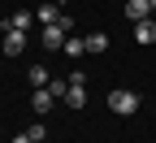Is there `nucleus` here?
Instances as JSON below:
<instances>
[{
    "instance_id": "39448f33",
    "label": "nucleus",
    "mask_w": 156,
    "mask_h": 143,
    "mask_svg": "<svg viewBox=\"0 0 156 143\" xmlns=\"http://www.w3.org/2000/svg\"><path fill=\"white\" fill-rule=\"evenodd\" d=\"M134 44H156V22H152V17H143V22H134Z\"/></svg>"
},
{
    "instance_id": "f03ea898",
    "label": "nucleus",
    "mask_w": 156,
    "mask_h": 143,
    "mask_svg": "<svg viewBox=\"0 0 156 143\" xmlns=\"http://www.w3.org/2000/svg\"><path fill=\"white\" fill-rule=\"evenodd\" d=\"M30 109H35V113H52V109H56L52 87H35V91H30Z\"/></svg>"
},
{
    "instance_id": "ddd939ff",
    "label": "nucleus",
    "mask_w": 156,
    "mask_h": 143,
    "mask_svg": "<svg viewBox=\"0 0 156 143\" xmlns=\"http://www.w3.org/2000/svg\"><path fill=\"white\" fill-rule=\"evenodd\" d=\"M48 87H52V95H56V100H65V91H69V78H52Z\"/></svg>"
},
{
    "instance_id": "9d476101",
    "label": "nucleus",
    "mask_w": 156,
    "mask_h": 143,
    "mask_svg": "<svg viewBox=\"0 0 156 143\" xmlns=\"http://www.w3.org/2000/svg\"><path fill=\"white\" fill-rule=\"evenodd\" d=\"M26 78H30V87H48V83H52L44 65H30V70H26Z\"/></svg>"
},
{
    "instance_id": "20e7f679",
    "label": "nucleus",
    "mask_w": 156,
    "mask_h": 143,
    "mask_svg": "<svg viewBox=\"0 0 156 143\" xmlns=\"http://www.w3.org/2000/svg\"><path fill=\"white\" fill-rule=\"evenodd\" d=\"M0 48H5V56H22L26 35H22V30H5V44H0Z\"/></svg>"
},
{
    "instance_id": "9b49d317",
    "label": "nucleus",
    "mask_w": 156,
    "mask_h": 143,
    "mask_svg": "<svg viewBox=\"0 0 156 143\" xmlns=\"http://www.w3.org/2000/svg\"><path fill=\"white\" fill-rule=\"evenodd\" d=\"M87 52H108V35H87Z\"/></svg>"
},
{
    "instance_id": "6e6552de",
    "label": "nucleus",
    "mask_w": 156,
    "mask_h": 143,
    "mask_svg": "<svg viewBox=\"0 0 156 143\" xmlns=\"http://www.w3.org/2000/svg\"><path fill=\"white\" fill-rule=\"evenodd\" d=\"M30 22H35V13H26V9L22 13H9L5 17V30H30Z\"/></svg>"
},
{
    "instance_id": "0eeeda50",
    "label": "nucleus",
    "mask_w": 156,
    "mask_h": 143,
    "mask_svg": "<svg viewBox=\"0 0 156 143\" xmlns=\"http://www.w3.org/2000/svg\"><path fill=\"white\" fill-rule=\"evenodd\" d=\"M61 104H65V109H74V113H78V109H87V87H74V83H69V91H65Z\"/></svg>"
},
{
    "instance_id": "4468645a",
    "label": "nucleus",
    "mask_w": 156,
    "mask_h": 143,
    "mask_svg": "<svg viewBox=\"0 0 156 143\" xmlns=\"http://www.w3.org/2000/svg\"><path fill=\"white\" fill-rule=\"evenodd\" d=\"M69 83L74 87H87V70H69Z\"/></svg>"
},
{
    "instance_id": "423d86ee",
    "label": "nucleus",
    "mask_w": 156,
    "mask_h": 143,
    "mask_svg": "<svg viewBox=\"0 0 156 143\" xmlns=\"http://www.w3.org/2000/svg\"><path fill=\"white\" fill-rule=\"evenodd\" d=\"M35 22H44V26H52V22H61V9H56V0H44V5L35 9Z\"/></svg>"
},
{
    "instance_id": "7ed1b4c3",
    "label": "nucleus",
    "mask_w": 156,
    "mask_h": 143,
    "mask_svg": "<svg viewBox=\"0 0 156 143\" xmlns=\"http://www.w3.org/2000/svg\"><path fill=\"white\" fill-rule=\"evenodd\" d=\"M126 17H130V26L143 22V17H152V0H126Z\"/></svg>"
},
{
    "instance_id": "f257e3e1",
    "label": "nucleus",
    "mask_w": 156,
    "mask_h": 143,
    "mask_svg": "<svg viewBox=\"0 0 156 143\" xmlns=\"http://www.w3.org/2000/svg\"><path fill=\"white\" fill-rule=\"evenodd\" d=\"M139 91H126V87H117V91H108V109L117 113V117H134L139 113Z\"/></svg>"
},
{
    "instance_id": "dca6fc26",
    "label": "nucleus",
    "mask_w": 156,
    "mask_h": 143,
    "mask_svg": "<svg viewBox=\"0 0 156 143\" xmlns=\"http://www.w3.org/2000/svg\"><path fill=\"white\" fill-rule=\"evenodd\" d=\"M17 143H26V139H17Z\"/></svg>"
},
{
    "instance_id": "1a4fd4ad",
    "label": "nucleus",
    "mask_w": 156,
    "mask_h": 143,
    "mask_svg": "<svg viewBox=\"0 0 156 143\" xmlns=\"http://www.w3.org/2000/svg\"><path fill=\"white\" fill-rule=\"evenodd\" d=\"M83 52H87V39H78V35H69V39H65V56H69V61H78Z\"/></svg>"
},
{
    "instance_id": "2eb2a0df",
    "label": "nucleus",
    "mask_w": 156,
    "mask_h": 143,
    "mask_svg": "<svg viewBox=\"0 0 156 143\" xmlns=\"http://www.w3.org/2000/svg\"><path fill=\"white\" fill-rule=\"evenodd\" d=\"M152 13H156V0H152Z\"/></svg>"
},
{
    "instance_id": "f8f14e48",
    "label": "nucleus",
    "mask_w": 156,
    "mask_h": 143,
    "mask_svg": "<svg viewBox=\"0 0 156 143\" xmlns=\"http://www.w3.org/2000/svg\"><path fill=\"white\" fill-rule=\"evenodd\" d=\"M26 143H39V139H48V126L44 121H35V126H26V134H22Z\"/></svg>"
}]
</instances>
